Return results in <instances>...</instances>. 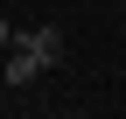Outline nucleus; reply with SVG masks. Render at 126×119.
I'll list each match as a JSON object with an SVG mask.
<instances>
[{"instance_id": "f257e3e1", "label": "nucleus", "mask_w": 126, "mask_h": 119, "mask_svg": "<svg viewBox=\"0 0 126 119\" xmlns=\"http://www.w3.org/2000/svg\"><path fill=\"white\" fill-rule=\"evenodd\" d=\"M21 42L42 56V70H56V63H63V28H49V21H42V28H28Z\"/></svg>"}, {"instance_id": "f03ea898", "label": "nucleus", "mask_w": 126, "mask_h": 119, "mask_svg": "<svg viewBox=\"0 0 126 119\" xmlns=\"http://www.w3.org/2000/svg\"><path fill=\"white\" fill-rule=\"evenodd\" d=\"M42 77V56L28 49V42H14V56H7V84H35Z\"/></svg>"}, {"instance_id": "7ed1b4c3", "label": "nucleus", "mask_w": 126, "mask_h": 119, "mask_svg": "<svg viewBox=\"0 0 126 119\" xmlns=\"http://www.w3.org/2000/svg\"><path fill=\"white\" fill-rule=\"evenodd\" d=\"M7 42H14V28H7V21H0V49H7Z\"/></svg>"}]
</instances>
